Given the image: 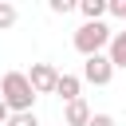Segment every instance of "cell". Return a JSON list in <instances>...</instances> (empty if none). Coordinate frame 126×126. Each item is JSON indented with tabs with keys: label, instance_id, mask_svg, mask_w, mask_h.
<instances>
[{
	"label": "cell",
	"instance_id": "8992f818",
	"mask_svg": "<svg viewBox=\"0 0 126 126\" xmlns=\"http://www.w3.org/2000/svg\"><path fill=\"white\" fill-rule=\"evenodd\" d=\"M79 87H83V83H79V75H59L55 94H59L63 102H75V98H83V94H79Z\"/></svg>",
	"mask_w": 126,
	"mask_h": 126
},
{
	"label": "cell",
	"instance_id": "6da1fadb",
	"mask_svg": "<svg viewBox=\"0 0 126 126\" xmlns=\"http://www.w3.org/2000/svg\"><path fill=\"white\" fill-rule=\"evenodd\" d=\"M0 98H4V106L12 114H28L32 102H35V91H32V83H28L24 71H8L0 79Z\"/></svg>",
	"mask_w": 126,
	"mask_h": 126
},
{
	"label": "cell",
	"instance_id": "5b68a950",
	"mask_svg": "<svg viewBox=\"0 0 126 126\" xmlns=\"http://www.w3.org/2000/svg\"><path fill=\"white\" fill-rule=\"evenodd\" d=\"M63 126H91V106H87L83 98L67 102V110H63Z\"/></svg>",
	"mask_w": 126,
	"mask_h": 126
},
{
	"label": "cell",
	"instance_id": "52a82bcc",
	"mask_svg": "<svg viewBox=\"0 0 126 126\" xmlns=\"http://www.w3.org/2000/svg\"><path fill=\"white\" fill-rule=\"evenodd\" d=\"M106 59H110L114 67H126V32H114V39H110V47H106Z\"/></svg>",
	"mask_w": 126,
	"mask_h": 126
},
{
	"label": "cell",
	"instance_id": "9c48e42d",
	"mask_svg": "<svg viewBox=\"0 0 126 126\" xmlns=\"http://www.w3.org/2000/svg\"><path fill=\"white\" fill-rule=\"evenodd\" d=\"M16 16H20V12H16V4H8V0H0V32H8V28L16 24Z\"/></svg>",
	"mask_w": 126,
	"mask_h": 126
},
{
	"label": "cell",
	"instance_id": "30bf717a",
	"mask_svg": "<svg viewBox=\"0 0 126 126\" xmlns=\"http://www.w3.org/2000/svg\"><path fill=\"white\" fill-rule=\"evenodd\" d=\"M8 126H39V118H35V110H28V114H12Z\"/></svg>",
	"mask_w": 126,
	"mask_h": 126
},
{
	"label": "cell",
	"instance_id": "7a4b0ae2",
	"mask_svg": "<svg viewBox=\"0 0 126 126\" xmlns=\"http://www.w3.org/2000/svg\"><path fill=\"white\" fill-rule=\"evenodd\" d=\"M110 39H114V32H110L102 20H98V24H83V28L75 32V51H79L83 59H91V55H106Z\"/></svg>",
	"mask_w": 126,
	"mask_h": 126
},
{
	"label": "cell",
	"instance_id": "ba28073f",
	"mask_svg": "<svg viewBox=\"0 0 126 126\" xmlns=\"http://www.w3.org/2000/svg\"><path fill=\"white\" fill-rule=\"evenodd\" d=\"M79 12L87 16V24H98L106 16V0H79Z\"/></svg>",
	"mask_w": 126,
	"mask_h": 126
},
{
	"label": "cell",
	"instance_id": "8fae6325",
	"mask_svg": "<svg viewBox=\"0 0 126 126\" xmlns=\"http://www.w3.org/2000/svg\"><path fill=\"white\" fill-rule=\"evenodd\" d=\"M106 12L118 16V20H126V0H106Z\"/></svg>",
	"mask_w": 126,
	"mask_h": 126
},
{
	"label": "cell",
	"instance_id": "277c9868",
	"mask_svg": "<svg viewBox=\"0 0 126 126\" xmlns=\"http://www.w3.org/2000/svg\"><path fill=\"white\" fill-rule=\"evenodd\" d=\"M83 79L94 83V87H106V83L114 79V63H110L106 55H91V59L83 63Z\"/></svg>",
	"mask_w": 126,
	"mask_h": 126
},
{
	"label": "cell",
	"instance_id": "3957f363",
	"mask_svg": "<svg viewBox=\"0 0 126 126\" xmlns=\"http://www.w3.org/2000/svg\"><path fill=\"white\" fill-rule=\"evenodd\" d=\"M28 83H32V91H35V94H55V83H59L55 63H32Z\"/></svg>",
	"mask_w": 126,
	"mask_h": 126
},
{
	"label": "cell",
	"instance_id": "7c38bea8",
	"mask_svg": "<svg viewBox=\"0 0 126 126\" xmlns=\"http://www.w3.org/2000/svg\"><path fill=\"white\" fill-rule=\"evenodd\" d=\"M71 8H75V0H51V12L55 16H67Z\"/></svg>",
	"mask_w": 126,
	"mask_h": 126
},
{
	"label": "cell",
	"instance_id": "5bb4252c",
	"mask_svg": "<svg viewBox=\"0 0 126 126\" xmlns=\"http://www.w3.org/2000/svg\"><path fill=\"white\" fill-rule=\"evenodd\" d=\"M8 118H12V110L4 106V98H0V126H8Z\"/></svg>",
	"mask_w": 126,
	"mask_h": 126
},
{
	"label": "cell",
	"instance_id": "4fadbf2b",
	"mask_svg": "<svg viewBox=\"0 0 126 126\" xmlns=\"http://www.w3.org/2000/svg\"><path fill=\"white\" fill-rule=\"evenodd\" d=\"M91 126H114L110 114H91Z\"/></svg>",
	"mask_w": 126,
	"mask_h": 126
}]
</instances>
